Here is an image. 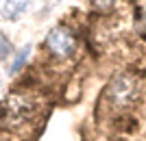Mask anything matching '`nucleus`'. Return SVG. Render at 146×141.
I'll return each mask as SVG.
<instances>
[{"label":"nucleus","mask_w":146,"mask_h":141,"mask_svg":"<svg viewBox=\"0 0 146 141\" xmlns=\"http://www.w3.org/2000/svg\"><path fill=\"white\" fill-rule=\"evenodd\" d=\"M39 100L31 91H11L0 104V124L9 130H20L39 115Z\"/></svg>","instance_id":"nucleus-1"},{"label":"nucleus","mask_w":146,"mask_h":141,"mask_svg":"<svg viewBox=\"0 0 146 141\" xmlns=\"http://www.w3.org/2000/svg\"><path fill=\"white\" fill-rule=\"evenodd\" d=\"M31 0H0V15L5 20H18L29 9Z\"/></svg>","instance_id":"nucleus-4"},{"label":"nucleus","mask_w":146,"mask_h":141,"mask_svg":"<svg viewBox=\"0 0 146 141\" xmlns=\"http://www.w3.org/2000/svg\"><path fill=\"white\" fill-rule=\"evenodd\" d=\"M29 54H31V46H24V48H22L18 54H15V59H13V63H11V68H9V72H11V74L22 72V68H24L26 61H29Z\"/></svg>","instance_id":"nucleus-5"},{"label":"nucleus","mask_w":146,"mask_h":141,"mask_svg":"<svg viewBox=\"0 0 146 141\" xmlns=\"http://www.w3.org/2000/svg\"><path fill=\"white\" fill-rule=\"evenodd\" d=\"M11 50H13V46H11V41H9V37H7L2 31H0V61L9 59Z\"/></svg>","instance_id":"nucleus-7"},{"label":"nucleus","mask_w":146,"mask_h":141,"mask_svg":"<svg viewBox=\"0 0 146 141\" xmlns=\"http://www.w3.org/2000/svg\"><path fill=\"white\" fill-rule=\"evenodd\" d=\"M44 48H46V52H48L52 59L66 61V59H70V56L76 52V35H74L68 26L59 24L46 35Z\"/></svg>","instance_id":"nucleus-3"},{"label":"nucleus","mask_w":146,"mask_h":141,"mask_svg":"<svg viewBox=\"0 0 146 141\" xmlns=\"http://www.w3.org/2000/svg\"><path fill=\"white\" fill-rule=\"evenodd\" d=\"M140 100V80L133 74H116L103 91V102L113 113L133 109Z\"/></svg>","instance_id":"nucleus-2"},{"label":"nucleus","mask_w":146,"mask_h":141,"mask_svg":"<svg viewBox=\"0 0 146 141\" xmlns=\"http://www.w3.org/2000/svg\"><path fill=\"white\" fill-rule=\"evenodd\" d=\"M90 5L96 13H109L116 5V0H90Z\"/></svg>","instance_id":"nucleus-6"}]
</instances>
